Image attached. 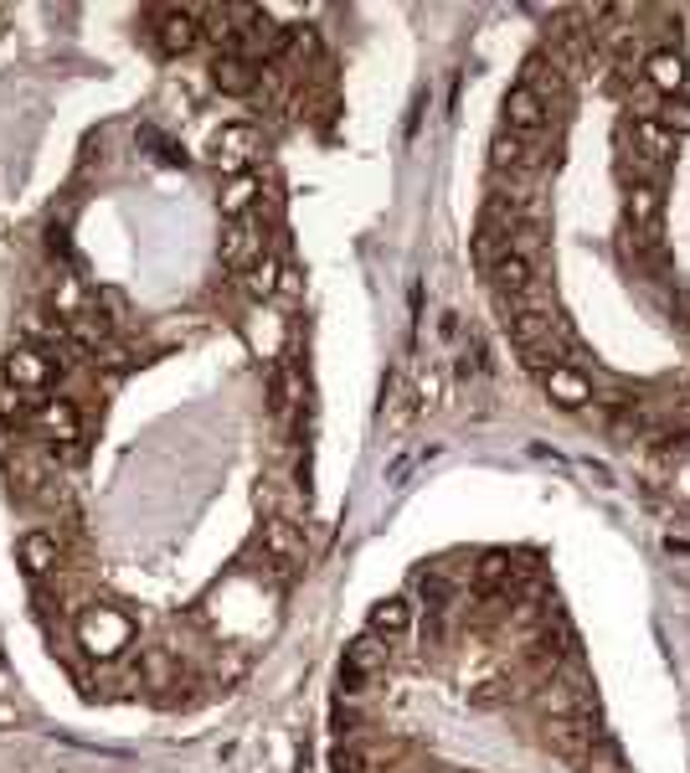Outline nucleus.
Masks as SVG:
<instances>
[{"instance_id":"obj_1","label":"nucleus","mask_w":690,"mask_h":773,"mask_svg":"<svg viewBox=\"0 0 690 773\" xmlns=\"http://www.w3.org/2000/svg\"><path fill=\"white\" fill-rule=\"evenodd\" d=\"M78 645L93 660H118V654L135 645V619L124 614V609H83L78 619Z\"/></svg>"},{"instance_id":"obj_2","label":"nucleus","mask_w":690,"mask_h":773,"mask_svg":"<svg viewBox=\"0 0 690 773\" xmlns=\"http://www.w3.org/2000/svg\"><path fill=\"white\" fill-rule=\"evenodd\" d=\"M150 32H155V47L165 52V58H186V52L201 41L197 5H160L155 16H150Z\"/></svg>"},{"instance_id":"obj_3","label":"nucleus","mask_w":690,"mask_h":773,"mask_svg":"<svg viewBox=\"0 0 690 773\" xmlns=\"http://www.w3.org/2000/svg\"><path fill=\"white\" fill-rule=\"evenodd\" d=\"M494 171L500 176H520V180H536L541 176V165H547V145L541 139H520V135H500L494 139Z\"/></svg>"},{"instance_id":"obj_4","label":"nucleus","mask_w":690,"mask_h":773,"mask_svg":"<svg viewBox=\"0 0 690 773\" xmlns=\"http://www.w3.org/2000/svg\"><path fill=\"white\" fill-rule=\"evenodd\" d=\"M52 377H58V361H52V351H41V346H16L5 357V382L21 387V392H41Z\"/></svg>"},{"instance_id":"obj_5","label":"nucleus","mask_w":690,"mask_h":773,"mask_svg":"<svg viewBox=\"0 0 690 773\" xmlns=\"http://www.w3.org/2000/svg\"><path fill=\"white\" fill-rule=\"evenodd\" d=\"M258 258H263V233H258L253 217H233L222 227V263L237 269V274H248Z\"/></svg>"},{"instance_id":"obj_6","label":"nucleus","mask_w":690,"mask_h":773,"mask_svg":"<svg viewBox=\"0 0 690 773\" xmlns=\"http://www.w3.org/2000/svg\"><path fill=\"white\" fill-rule=\"evenodd\" d=\"M541 387H547V397H552L562 413H577V408H588V402H592V382L577 372L573 361H556V366H547V372H541Z\"/></svg>"},{"instance_id":"obj_7","label":"nucleus","mask_w":690,"mask_h":773,"mask_svg":"<svg viewBox=\"0 0 690 773\" xmlns=\"http://www.w3.org/2000/svg\"><path fill=\"white\" fill-rule=\"evenodd\" d=\"M500 114H505V135H520V139H541V129H547V103L536 99V93H526V88H511L505 93V103H500Z\"/></svg>"},{"instance_id":"obj_8","label":"nucleus","mask_w":690,"mask_h":773,"mask_svg":"<svg viewBox=\"0 0 690 773\" xmlns=\"http://www.w3.org/2000/svg\"><path fill=\"white\" fill-rule=\"evenodd\" d=\"M206 155L217 160V165H227V171H237V176H242V165L258 155V129H253V124H227V129H217V135H212Z\"/></svg>"},{"instance_id":"obj_9","label":"nucleus","mask_w":690,"mask_h":773,"mask_svg":"<svg viewBox=\"0 0 690 773\" xmlns=\"http://www.w3.org/2000/svg\"><path fill=\"white\" fill-rule=\"evenodd\" d=\"M624 222H629L633 242L660 238V191H654V186H633L629 201H624Z\"/></svg>"},{"instance_id":"obj_10","label":"nucleus","mask_w":690,"mask_h":773,"mask_svg":"<svg viewBox=\"0 0 690 773\" xmlns=\"http://www.w3.org/2000/svg\"><path fill=\"white\" fill-rule=\"evenodd\" d=\"M526 93H536V99L547 103V114H552V99H562L567 93V73H562V62L547 58V52H536L531 62H526V83H520Z\"/></svg>"},{"instance_id":"obj_11","label":"nucleus","mask_w":690,"mask_h":773,"mask_svg":"<svg viewBox=\"0 0 690 773\" xmlns=\"http://www.w3.org/2000/svg\"><path fill=\"white\" fill-rule=\"evenodd\" d=\"M212 83H217L222 93H237V99H242V93H253L258 88V62H248L242 52L227 47V52L212 58Z\"/></svg>"},{"instance_id":"obj_12","label":"nucleus","mask_w":690,"mask_h":773,"mask_svg":"<svg viewBox=\"0 0 690 773\" xmlns=\"http://www.w3.org/2000/svg\"><path fill=\"white\" fill-rule=\"evenodd\" d=\"M644 83H650L660 99H675V93H690V73H686V58L675 52H654L644 62Z\"/></svg>"},{"instance_id":"obj_13","label":"nucleus","mask_w":690,"mask_h":773,"mask_svg":"<svg viewBox=\"0 0 690 773\" xmlns=\"http://www.w3.org/2000/svg\"><path fill=\"white\" fill-rule=\"evenodd\" d=\"M21 568L32 577H47V573H58V562H62V547H58V536H47V532H26L21 536Z\"/></svg>"},{"instance_id":"obj_14","label":"nucleus","mask_w":690,"mask_h":773,"mask_svg":"<svg viewBox=\"0 0 690 773\" xmlns=\"http://www.w3.org/2000/svg\"><path fill=\"white\" fill-rule=\"evenodd\" d=\"M32 423H37L52 444H73V438H78V408H73V402H62V397L58 402H37Z\"/></svg>"},{"instance_id":"obj_15","label":"nucleus","mask_w":690,"mask_h":773,"mask_svg":"<svg viewBox=\"0 0 690 773\" xmlns=\"http://www.w3.org/2000/svg\"><path fill=\"white\" fill-rule=\"evenodd\" d=\"M407 624H413V603H407V598H381V603L372 609V619H366V635L402 639L407 635Z\"/></svg>"},{"instance_id":"obj_16","label":"nucleus","mask_w":690,"mask_h":773,"mask_svg":"<svg viewBox=\"0 0 690 773\" xmlns=\"http://www.w3.org/2000/svg\"><path fill=\"white\" fill-rule=\"evenodd\" d=\"M490 274V284H494V295H520L526 284H536V258H520V253H505L494 269H485Z\"/></svg>"},{"instance_id":"obj_17","label":"nucleus","mask_w":690,"mask_h":773,"mask_svg":"<svg viewBox=\"0 0 690 773\" xmlns=\"http://www.w3.org/2000/svg\"><path fill=\"white\" fill-rule=\"evenodd\" d=\"M552 748L556 753H567V758H582V753H592V727H588V716H552Z\"/></svg>"},{"instance_id":"obj_18","label":"nucleus","mask_w":690,"mask_h":773,"mask_svg":"<svg viewBox=\"0 0 690 773\" xmlns=\"http://www.w3.org/2000/svg\"><path fill=\"white\" fill-rule=\"evenodd\" d=\"M633 150H639V160H650V165H665V160L675 155V135L665 129V124H654V120H644V124H633Z\"/></svg>"},{"instance_id":"obj_19","label":"nucleus","mask_w":690,"mask_h":773,"mask_svg":"<svg viewBox=\"0 0 690 773\" xmlns=\"http://www.w3.org/2000/svg\"><path fill=\"white\" fill-rule=\"evenodd\" d=\"M258 541H263V552L274 557V562H294L299 547H304V541H299V526H294V521H284V515H274V521L263 526V536H258Z\"/></svg>"},{"instance_id":"obj_20","label":"nucleus","mask_w":690,"mask_h":773,"mask_svg":"<svg viewBox=\"0 0 690 773\" xmlns=\"http://www.w3.org/2000/svg\"><path fill=\"white\" fill-rule=\"evenodd\" d=\"M505 253H511V227L485 217V222H479V233H474V258H479L485 269H494Z\"/></svg>"},{"instance_id":"obj_21","label":"nucleus","mask_w":690,"mask_h":773,"mask_svg":"<svg viewBox=\"0 0 690 773\" xmlns=\"http://www.w3.org/2000/svg\"><path fill=\"white\" fill-rule=\"evenodd\" d=\"M222 217L233 222V217H248V212H253V201H258V176H248V171H242V176H233L227 180V186H222Z\"/></svg>"},{"instance_id":"obj_22","label":"nucleus","mask_w":690,"mask_h":773,"mask_svg":"<svg viewBox=\"0 0 690 773\" xmlns=\"http://www.w3.org/2000/svg\"><path fill=\"white\" fill-rule=\"evenodd\" d=\"M541 712L547 716H582L588 712V691H582V686H547V691H541Z\"/></svg>"},{"instance_id":"obj_23","label":"nucleus","mask_w":690,"mask_h":773,"mask_svg":"<svg viewBox=\"0 0 690 773\" xmlns=\"http://www.w3.org/2000/svg\"><path fill=\"white\" fill-rule=\"evenodd\" d=\"M278 278H284V274H278V263H274V258H258L253 269L242 274V289H248L253 299H268V295L278 289Z\"/></svg>"},{"instance_id":"obj_24","label":"nucleus","mask_w":690,"mask_h":773,"mask_svg":"<svg viewBox=\"0 0 690 773\" xmlns=\"http://www.w3.org/2000/svg\"><path fill=\"white\" fill-rule=\"evenodd\" d=\"M479 583H485V588H511V583H515V562L505 552H490L485 562H479Z\"/></svg>"},{"instance_id":"obj_25","label":"nucleus","mask_w":690,"mask_h":773,"mask_svg":"<svg viewBox=\"0 0 690 773\" xmlns=\"http://www.w3.org/2000/svg\"><path fill=\"white\" fill-rule=\"evenodd\" d=\"M330 769L336 773H366L372 769V758L361 753L355 743H336V748H330Z\"/></svg>"},{"instance_id":"obj_26","label":"nucleus","mask_w":690,"mask_h":773,"mask_svg":"<svg viewBox=\"0 0 690 773\" xmlns=\"http://www.w3.org/2000/svg\"><path fill=\"white\" fill-rule=\"evenodd\" d=\"M268 408H274L278 417L294 408V382H289V372H274V377H268Z\"/></svg>"},{"instance_id":"obj_27","label":"nucleus","mask_w":690,"mask_h":773,"mask_svg":"<svg viewBox=\"0 0 690 773\" xmlns=\"http://www.w3.org/2000/svg\"><path fill=\"white\" fill-rule=\"evenodd\" d=\"M21 417H26V392L0 382V423H21Z\"/></svg>"},{"instance_id":"obj_28","label":"nucleus","mask_w":690,"mask_h":773,"mask_svg":"<svg viewBox=\"0 0 690 773\" xmlns=\"http://www.w3.org/2000/svg\"><path fill=\"white\" fill-rule=\"evenodd\" d=\"M654 124H665V129H670V135H675V129H680V135H690V99H680V103H665V109H660V120H654Z\"/></svg>"}]
</instances>
